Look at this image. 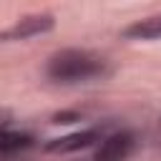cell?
I'll return each mask as SVG.
<instances>
[{"mask_svg":"<svg viewBox=\"0 0 161 161\" xmlns=\"http://www.w3.org/2000/svg\"><path fill=\"white\" fill-rule=\"evenodd\" d=\"M111 73H113L111 60L88 48H63L45 60V75L53 83H63V86L103 80Z\"/></svg>","mask_w":161,"mask_h":161,"instance_id":"6da1fadb","label":"cell"},{"mask_svg":"<svg viewBox=\"0 0 161 161\" xmlns=\"http://www.w3.org/2000/svg\"><path fill=\"white\" fill-rule=\"evenodd\" d=\"M55 28V15L53 13H28V15H20L10 28H5L0 33V40H28V38H35V35H43V33H50Z\"/></svg>","mask_w":161,"mask_h":161,"instance_id":"7a4b0ae2","label":"cell"},{"mask_svg":"<svg viewBox=\"0 0 161 161\" xmlns=\"http://www.w3.org/2000/svg\"><path fill=\"white\" fill-rule=\"evenodd\" d=\"M133 146H136V136L131 131H126V128L113 131L101 138V143L93 153V161H126L131 156Z\"/></svg>","mask_w":161,"mask_h":161,"instance_id":"3957f363","label":"cell"},{"mask_svg":"<svg viewBox=\"0 0 161 161\" xmlns=\"http://www.w3.org/2000/svg\"><path fill=\"white\" fill-rule=\"evenodd\" d=\"M101 138H103V128L91 126V128H80V131H73V133H65L60 138L48 141L45 151L48 153H75V151H83L93 143H101Z\"/></svg>","mask_w":161,"mask_h":161,"instance_id":"277c9868","label":"cell"},{"mask_svg":"<svg viewBox=\"0 0 161 161\" xmlns=\"http://www.w3.org/2000/svg\"><path fill=\"white\" fill-rule=\"evenodd\" d=\"M121 35L126 40H161V13L158 15H146L133 23H128Z\"/></svg>","mask_w":161,"mask_h":161,"instance_id":"5b68a950","label":"cell"},{"mask_svg":"<svg viewBox=\"0 0 161 161\" xmlns=\"http://www.w3.org/2000/svg\"><path fill=\"white\" fill-rule=\"evenodd\" d=\"M33 146V136L30 133H23V131H3L0 133V153H3V161H10L15 153L25 151Z\"/></svg>","mask_w":161,"mask_h":161,"instance_id":"8992f818","label":"cell"},{"mask_svg":"<svg viewBox=\"0 0 161 161\" xmlns=\"http://www.w3.org/2000/svg\"><path fill=\"white\" fill-rule=\"evenodd\" d=\"M73 121H80V113L75 111H60L53 116V123H73Z\"/></svg>","mask_w":161,"mask_h":161,"instance_id":"52a82bcc","label":"cell"}]
</instances>
